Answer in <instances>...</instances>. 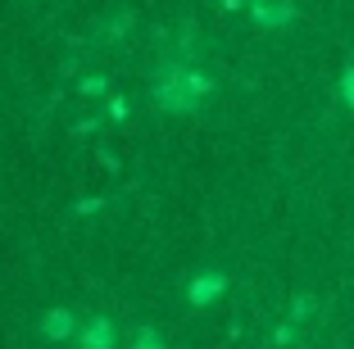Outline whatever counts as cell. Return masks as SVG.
Listing matches in <instances>:
<instances>
[{"instance_id":"cell-1","label":"cell","mask_w":354,"mask_h":349,"mask_svg":"<svg viewBox=\"0 0 354 349\" xmlns=\"http://www.w3.org/2000/svg\"><path fill=\"white\" fill-rule=\"evenodd\" d=\"M218 286H223L218 277H209V281H196V290H191V295H196V304H205V299H214V295H218Z\"/></svg>"},{"instance_id":"cell-2","label":"cell","mask_w":354,"mask_h":349,"mask_svg":"<svg viewBox=\"0 0 354 349\" xmlns=\"http://www.w3.org/2000/svg\"><path fill=\"white\" fill-rule=\"evenodd\" d=\"M341 91H345V100L354 104V73H345V82H341Z\"/></svg>"}]
</instances>
